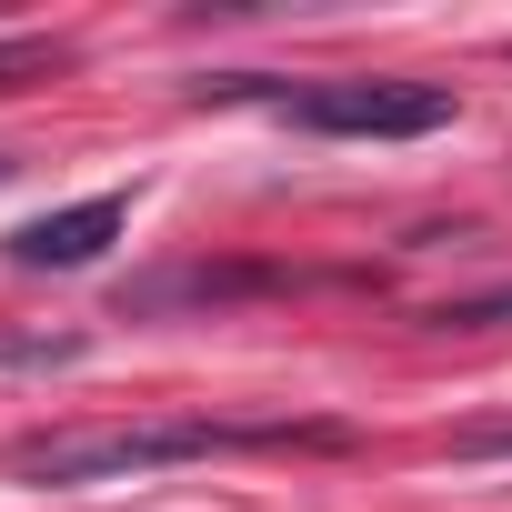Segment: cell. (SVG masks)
Returning a JSON list of instances; mask_svg holds the SVG:
<instances>
[{"label": "cell", "mask_w": 512, "mask_h": 512, "mask_svg": "<svg viewBox=\"0 0 512 512\" xmlns=\"http://www.w3.org/2000/svg\"><path fill=\"white\" fill-rule=\"evenodd\" d=\"M262 442H302L332 452V422H211V412H161V422H61L0 452V472H21L31 492H91V482H131V472H171V462H211V452H262Z\"/></svg>", "instance_id": "cell-1"}, {"label": "cell", "mask_w": 512, "mask_h": 512, "mask_svg": "<svg viewBox=\"0 0 512 512\" xmlns=\"http://www.w3.org/2000/svg\"><path fill=\"white\" fill-rule=\"evenodd\" d=\"M452 452L462 462H512V422H472V432H452Z\"/></svg>", "instance_id": "cell-8"}, {"label": "cell", "mask_w": 512, "mask_h": 512, "mask_svg": "<svg viewBox=\"0 0 512 512\" xmlns=\"http://www.w3.org/2000/svg\"><path fill=\"white\" fill-rule=\"evenodd\" d=\"M0 171H11V161H0Z\"/></svg>", "instance_id": "cell-9"}, {"label": "cell", "mask_w": 512, "mask_h": 512, "mask_svg": "<svg viewBox=\"0 0 512 512\" xmlns=\"http://www.w3.org/2000/svg\"><path fill=\"white\" fill-rule=\"evenodd\" d=\"M121 221H131V191H91V201H71V211L21 221V231H11V262H21V272H81V262H101V251L121 241Z\"/></svg>", "instance_id": "cell-3"}, {"label": "cell", "mask_w": 512, "mask_h": 512, "mask_svg": "<svg viewBox=\"0 0 512 512\" xmlns=\"http://www.w3.org/2000/svg\"><path fill=\"white\" fill-rule=\"evenodd\" d=\"M71 51L51 41V31H21V41H0V91H21V81H41V71H61Z\"/></svg>", "instance_id": "cell-6"}, {"label": "cell", "mask_w": 512, "mask_h": 512, "mask_svg": "<svg viewBox=\"0 0 512 512\" xmlns=\"http://www.w3.org/2000/svg\"><path fill=\"white\" fill-rule=\"evenodd\" d=\"M241 292H282V272H251V262L241 272H211V262L201 272H161V282L131 292V312H151V302H241Z\"/></svg>", "instance_id": "cell-4"}, {"label": "cell", "mask_w": 512, "mask_h": 512, "mask_svg": "<svg viewBox=\"0 0 512 512\" xmlns=\"http://www.w3.org/2000/svg\"><path fill=\"white\" fill-rule=\"evenodd\" d=\"M91 362V332H0V372H71Z\"/></svg>", "instance_id": "cell-5"}, {"label": "cell", "mask_w": 512, "mask_h": 512, "mask_svg": "<svg viewBox=\"0 0 512 512\" xmlns=\"http://www.w3.org/2000/svg\"><path fill=\"white\" fill-rule=\"evenodd\" d=\"M201 101H282L292 131H332V141H432L452 131V91L442 81H201Z\"/></svg>", "instance_id": "cell-2"}, {"label": "cell", "mask_w": 512, "mask_h": 512, "mask_svg": "<svg viewBox=\"0 0 512 512\" xmlns=\"http://www.w3.org/2000/svg\"><path fill=\"white\" fill-rule=\"evenodd\" d=\"M432 322H442V332H472V322H512V292H482V302H442Z\"/></svg>", "instance_id": "cell-7"}]
</instances>
